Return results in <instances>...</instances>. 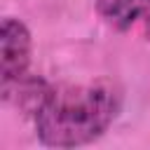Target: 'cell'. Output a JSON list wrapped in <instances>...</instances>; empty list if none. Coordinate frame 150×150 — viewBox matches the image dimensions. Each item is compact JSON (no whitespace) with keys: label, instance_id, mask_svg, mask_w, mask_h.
I'll list each match as a JSON object with an SVG mask.
<instances>
[{"label":"cell","instance_id":"1","mask_svg":"<svg viewBox=\"0 0 150 150\" xmlns=\"http://www.w3.org/2000/svg\"><path fill=\"white\" fill-rule=\"evenodd\" d=\"M122 94L110 82L56 87L35 112V131L47 148H80L98 141L117 120Z\"/></svg>","mask_w":150,"mask_h":150},{"label":"cell","instance_id":"2","mask_svg":"<svg viewBox=\"0 0 150 150\" xmlns=\"http://www.w3.org/2000/svg\"><path fill=\"white\" fill-rule=\"evenodd\" d=\"M33 59V38L21 19L5 16L0 26V87L14 84L28 75Z\"/></svg>","mask_w":150,"mask_h":150},{"label":"cell","instance_id":"3","mask_svg":"<svg viewBox=\"0 0 150 150\" xmlns=\"http://www.w3.org/2000/svg\"><path fill=\"white\" fill-rule=\"evenodd\" d=\"M98 14L117 30L138 26L150 38V0H98Z\"/></svg>","mask_w":150,"mask_h":150}]
</instances>
